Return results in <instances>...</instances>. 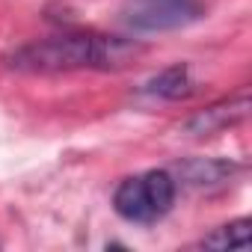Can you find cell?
I'll list each match as a JSON object with an SVG mask.
<instances>
[{
	"label": "cell",
	"mask_w": 252,
	"mask_h": 252,
	"mask_svg": "<svg viewBox=\"0 0 252 252\" xmlns=\"http://www.w3.org/2000/svg\"><path fill=\"white\" fill-rule=\"evenodd\" d=\"M143 54V45L122 36L104 33H57L33 39L6 57V65L30 74H60V71H110L128 65Z\"/></svg>",
	"instance_id": "1"
},
{
	"label": "cell",
	"mask_w": 252,
	"mask_h": 252,
	"mask_svg": "<svg viewBox=\"0 0 252 252\" xmlns=\"http://www.w3.org/2000/svg\"><path fill=\"white\" fill-rule=\"evenodd\" d=\"M175 193H178L175 175H169L166 169H152L143 175L125 178L113 193V208L128 222L152 225L172 211Z\"/></svg>",
	"instance_id": "2"
},
{
	"label": "cell",
	"mask_w": 252,
	"mask_h": 252,
	"mask_svg": "<svg viewBox=\"0 0 252 252\" xmlns=\"http://www.w3.org/2000/svg\"><path fill=\"white\" fill-rule=\"evenodd\" d=\"M119 15L131 33H169L202 21L205 6L202 0H125Z\"/></svg>",
	"instance_id": "3"
},
{
	"label": "cell",
	"mask_w": 252,
	"mask_h": 252,
	"mask_svg": "<svg viewBox=\"0 0 252 252\" xmlns=\"http://www.w3.org/2000/svg\"><path fill=\"white\" fill-rule=\"evenodd\" d=\"M190 92H193V77H190V68H187L184 63L163 68L160 74H155V77L146 80V86H143V95L160 98V101H181V98H187Z\"/></svg>",
	"instance_id": "4"
},
{
	"label": "cell",
	"mask_w": 252,
	"mask_h": 252,
	"mask_svg": "<svg viewBox=\"0 0 252 252\" xmlns=\"http://www.w3.org/2000/svg\"><path fill=\"white\" fill-rule=\"evenodd\" d=\"M246 107H249V98H246V92H240L237 98L222 101V104H214V107H208L205 113L193 116V119L187 122V128H190L193 134H214V131L225 128V125L237 122V119L246 113Z\"/></svg>",
	"instance_id": "5"
},
{
	"label": "cell",
	"mask_w": 252,
	"mask_h": 252,
	"mask_svg": "<svg viewBox=\"0 0 252 252\" xmlns=\"http://www.w3.org/2000/svg\"><path fill=\"white\" fill-rule=\"evenodd\" d=\"M246 243H249V220L228 222V225L217 228L214 234L202 237V246H208V249H246Z\"/></svg>",
	"instance_id": "6"
},
{
	"label": "cell",
	"mask_w": 252,
	"mask_h": 252,
	"mask_svg": "<svg viewBox=\"0 0 252 252\" xmlns=\"http://www.w3.org/2000/svg\"><path fill=\"white\" fill-rule=\"evenodd\" d=\"M231 172V166L225 163V160H193V163H187L184 166V178L190 181V184H217V181H222L225 175Z\"/></svg>",
	"instance_id": "7"
}]
</instances>
